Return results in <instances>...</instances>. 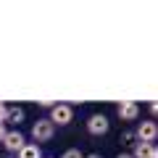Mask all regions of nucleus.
Segmentation results:
<instances>
[{
    "mask_svg": "<svg viewBox=\"0 0 158 158\" xmlns=\"http://www.w3.org/2000/svg\"><path fill=\"white\" fill-rule=\"evenodd\" d=\"M50 124L53 127H66V124H71L74 121V108L69 106V103H58V106H50Z\"/></svg>",
    "mask_w": 158,
    "mask_h": 158,
    "instance_id": "obj_1",
    "label": "nucleus"
},
{
    "mask_svg": "<svg viewBox=\"0 0 158 158\" xmlns=\"http://www.w3.org/2000/svg\"><path fill=\"white\" fill-rule=\"evenodd\" d=\"M53 135H56V127L50 124V118H37L32 124V137H34V142H48V140H53Z\"/></svg>",
    "mask_w": 158,
    "mask_h": 158,
    "instance_id": "obj_2",
    "label": "nucleus"
},
{
    "mask_svg": "<svg viewBox=\"0 0 158 158\" xmlns=\"http://www.w3.org/2000/svg\"><path fill=\"white\" fill-rule=\"evenodd\" d=\"M108 127H111V121H108V116H103V113H92V116L87 118V132L95 135V137L106 135Z\"/></svg>",
    "mask_w": 158,
    "mask_h": 158,
    "instance_id": "obj_3",
    "label": "nucleus"
},
{
    "mask_svg": "<svg viewBox=\"0 0 158 158\" xmlns=\"http://www.w3.org/2000/svg\"><path fill=\"white\" fill-rule=\"evenodd\" d=\"M135 137L140 142H156V137H158V127H156V121H140V127H137V132H135Z\"/></svg>",
    "mask_w": 158,
    "mask_h": 158,
    "instance_id": "obj_4",
    "label": "nucleus"
},
{
    "mask_svg": "<svg viewBox=\"0 0 158 158\" xmlns=\"http://www.w3.org/2000/svg\"><path fill=\"white\" fill-rule=\"evenodd\" d=\"M3 145H6L8 153H19L24 145H27V140H24V135H21L19 129H8L6 137H3Z\"/></svg>",
    "mask_w": 158,
    "mask_h": 158,
    "instance_id": "obj_5",
    "label": "nucleus"
},
{
    "mask_svg": "<svg viewBox=\"0 0 158 158\" xmlns=\"http://www.w3.org/2000/svg\"><path fill=\"white\" fill-rule=\"evenodd\" d=\"M116 113H118L121 121H135V118L140 116V106H137L135 100H124V103H118Z\"/></svg>",
    "mask_w": 158,
    "mask_h": 158,
    "instance_id": "obj_6",
    "label": "nucleus"
},
{
    "mask_svg": "<svg viewBox=\"0 0 158 158\" xmlns=\"http://www.w3.org/2000/svg\"><path fill=\"white\" fill-rule=\"evenodd\" d=\"M129 156L132 158H158V150L150 142H135V150H132Z\"/></svg>",
    "mask_w": 158,
    "mask_h": 158,
    "instance_id": "obj_7",
    "label": "nucleus"
},
{
    "mask_svg": "<svg viewBox=\"0 0 158 158\" xmlns=\"http://www.w3.org/2000/svg\"><path fill=\"white\" fill-rule=\"evenodd\" d=\"M16 156H19V158H42V150H40L37 142H27V145H24Z\"/></svg>",
    "mask_w": 158,
    "mask_h": 158,
    "instance_id": "obj_8",
    "label": "nucleus"
},
{
    "mask_svg": "<svg viewBox=\"0 0 158 158\" xmlns=\"http://www.w3.org/2000/svg\"><path fill=\"white\" fill-rule=\"evenodd\" d=\"M21 121H24V108H19V106L8 108V113H6V121H3V124H21Z\"/></svg>",
    "mask_w": 158,
    "mask_h": 158,
    "instance_id": "obj_9",
    "label": "nucleus"
},
{
    "mask_svg": "<svg viewBox=\"0 0 158 158\" xmlns=\"http://www.w3.org/2000/svg\"><path fill=\"white\" fill-rule=\"evenodd\" d=\"M61 158H85V153L79 150V148H69V150H66V153H63V156H61Z\"/></svg>",
    "mask_w": 158,
    "mask_h": 158,
    "instance_id": "obj_10",
    "label": "nucleus"
},
{
    "mask_svg": "<svg viewBox=\"0 0 158 158\" xmlns=\"http://www.w3.org/2000/svg\"><path fill=\"white\" fill-rule=\"evenodd\" d=\"M6 113H8V106H6V103H0V121H6Z\"/></svg>",
    "mask_w": 158,
    "mask_h": 158,
    "instance_id": "obj_11",
    "label": "nucleus"
},
{
    "mask_svg": "<svg viewBox=\"0 0 158 158\" xmlns=\"http://www.w3.org/2000/svg\"><path fill=\"white\" fill-rule=\"evenodd\" d=\"M6 132H8V127L3 124V121H0V142H3V137H6Z\"/></svg>",
    "mask_w": 158,
    "mask_h": 158,
    "instance_id": "obj_12",
    "label": "nucleus"
},
{
    "mask_svg": "<svg viewBox=\"0 0 158 158\" xmlns=\"http://www.w3.org/2000/svg\"><path fill=\"white\" fill-rule=\"evenodd\" d=\"M85 158H103L100 153H90V156H85Z\"/></svg>",
    "mask_w": 158,
    "mask_h": 158,
    "instance_id": "obj_13",
    "label": "nucleus"
},
{
    "mask_svg": "<svg viewBox=\"0 0 158 158\" xmlns=\"http://www.w3.org/2000/svg\"><path fill=\"white\" fill-rule=\"evenodd\" d=\"M116 158H132V156H129V153H118Z\"/></svg>",
    "mask_w": 158,
    "mask_h": 158,
    "instance_id": "obj_14",
    "label": "nucleus"
}]
</instances>
